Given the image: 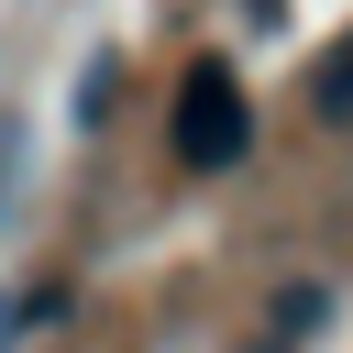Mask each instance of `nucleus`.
Wrapping results in <instances>:
<instances>
[{
    "label": "nucleus",
    "mask_w": 353,
    "mask_h": 353,
    "mask_svg": "<svg viewBox=\"0 0 353 353\" xmlns=\"http://www.w3.org/2000/svg\"><path fill=\"white\" fill-rule=\"evenodd\" d=\"M320 320H331V287H276V353L298 331H320Z\"/></svg>",
    "instance_id": "3"
},
{
    "label": "nucleus",
    "mask_w": 353,
    "mask_h": 353,
    "mask_svg": "<svg viewBox=\"0 0 353 353\" xmlns=\"http://www.w3.org/2000/svg\"><path fill=\"white\" fill-rule=\"evenodd\" d=\"M243 154H254V99H243V77H232L221 55H199V66L176 77V165L221 176V165H243Z\"/></svg>",
    "instance_id": "1"
},
{
    "label": "nucleus",
    "mask_w": 353,
    "mask_h": 353,
    "mask_svg": "<svg viewBox=\"0 0 353 353\" xmlns=\"http://www.w3.org/2000/svg\"><path fill=\"white\" fill-rule=\"evenodd\" d=\"M309 110H320L331 132H353V33L320 44V66H309Z\"/></svg>",
    "instance_id": "2"
}]
</instances>
